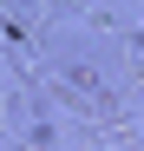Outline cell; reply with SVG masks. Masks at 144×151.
Segmentation results:
<instances>
[{
	"instance_id": "1",
	"label": "cell",
	"mask_w": 144,
	"mask_h": 151,
	"mask_svg": "<svg viewBox=\"0 0 144 151\" xmlns=\"http://www.w3.org/2000/svg\"><path fill=\"white\" fill-rule=\"evenodd\" d=\"M138 46H144V33H138Z\"/></svg>"
}]
</instances>
